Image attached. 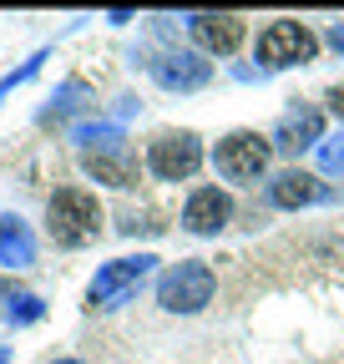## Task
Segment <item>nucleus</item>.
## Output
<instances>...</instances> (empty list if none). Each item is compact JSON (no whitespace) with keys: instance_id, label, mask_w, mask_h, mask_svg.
Returning <instances> with one entry per match:
<instances>
[{"instance_id":"nucleus-1","label":"nucleus","mask_w":344,"mask_h":364,"mask_svg":"<svg viewBox=\"0 0 344 364\" xmlns=\"http://www.w3.org/2000/svg\"><path fill=\"white\" fill-rule=\"evenodd\" d=\"M46 233L61 248H86L102 233V203L86 188H56L46 198Z\"/></svg>"},{"instance_id":"nucleus-2","label":"nucleus","mask_w":344,"mask_h":364,"mask_svg":"<svg viewBox=\"0 0 344 364\" xmlns=\"http://www.w3.org/2000/svg\"><path fill=\"white\" fill-rule=\"evenodd\" d=\"M213 289H218L213 268L203 258H183V263H172L157 279V304L167 314H203L213 304Z\"/></svg>"},{"instance_id":"nucleus-3","label":"nucleus","mask_w":344,"mask_h":364,"mask_svg":"<svg viewBox=\"0 0 344 364\" xmlns=\"http://www.w3.org/2000/svg\"><path fill=\"white\" fill-rule=\"evenodd\" d=\"M269 157H274V136L228 132L218 142V152H213V167H218V177H228V182H258L269 172Z\"/></svg>"},{"instance_id":"nucleus-4","label":"nucleus","mask_w":344,"mask_h":364,"mask_svg":"<svg viewBox=\"0 0 344 364\" xmlns=\"http://www.w3.org/2000/svg\"><path fill=\"white\" fill-rule=\"evenodd\" d=\"M319 56V36L304 21H274L258 31V61L264 66H309Z\"/></svg>"},{"instance_id":"nucleus-5","label":"nucleus","mask_w":344,"mask_h":364,"mask_svg":"<svg viewBox=\"0 0 344 364\" xmlns=\"http://www.w3.org/2000/svg\"><path fill=\"white\" fill-rule=\"evenodd\" d=\"M152 253H137V258H112L107 268H97V279H92V289H86V304L92 309H122L127 299L137 294V284L152 273Z\"/></svg>"},{"instance_id":"nucleus-6","label":"nucleus","mask_w":344,"mask_h":364,"mask_svg":"<svg viewBox=\"0 0 344 364\" xmlns=\"http://www.w3.org/2000/svg\"><path fill=\"white\" fill-rule=\"evenodd\" d=\"M147 167H152V177H162V182H188V177L203 167L198 132H162L157 142L147 147Z\"/></svg>"},{"instance_id":"nucleus-7","label":"nucleus","mask_w":344,"mask_h":364,"mask_svg":"<svg viewBox=\"0 0 344 364\" xmlns=\"http://www.w3.org/2000/svg\"><path fill=\"white\" fill-rule=\"evenodd\" d=\"M228 223H233V198L218 193V188H198L183 203V228L193 238H213V233H223Z\"/></svg>"},{"instance_id":"nucleus-8","label":"nucleus","mask_w":344,"mask_h":364,"mask_svg":"<svg viewBox=\"0 0 344 364\" xmlns=\"http://www.w3.org/2000/svg\"><path fill=\"white\" fill-rule=\"evenodd\" d=\"M319 136H324L319 107L294 102V107L279 117V127H274V147H279V152H309V147H319Z\"/></svg>"},{"instance_id":"nucleus-9","label":"nucleus","mask_w":344,"mask_h":364,"mask_svg":"<svg viewBox=\"0 0 344 364\" xmlns=\"http://www.w3.org/2000/svg\"><path fill=\"white\" fill-rule=\"evenodd\" d=\"M243 16H193V41L208 56H233L243 46Z\"/></svg>"},{"instance_id":"nucleus-10","label":"nucleus","mask_w":344,"mask_h":364,"mask_svg":"<svg viewBox=\"0 0 344 364\" xmlns=\"http://www.w3.org/2000/svg\"><path fill=\"white\" fill-rule=\"evenodd\" d=\"M319 198H324L319 177L304 172V167H284V172L269 182V203H274V208H309V203H319Z\"/></svg>"},{"instance_id":"nucleus-11","label":"nucleus","mask_w":344,"mask_h":364,"mask_svg":"<svg viewBox=\"0 0 344 364\" xmlns=\"http://www.w3.org/2000/svg\"><path fill=\"white\" fill-rule=\"evenodd\" d=\"M157 81L167 86V91H198L213 71H208V61H198V56H188V51H167L157 66Z\"/></svg>"},{"instance_id":"nucleus-12","label":"nucleus","mask_w":344,"mask_h":364,"mask_svg":"<svg viewBox=\"0 0 344 364\" xmlns=\"http://www.w3.org/2000/svg\"><path fill=\"white\" fill-rule=\"evenodd\" d=\"M0 263L6 268H31L36 263V238H31V228L11 213H0Z\"/></svg>"},{"instance_id":"nucleus-13","label":"nucleus","mask_w":344,"mask_h":364,"mask_svg":"<svg viewBox=\"0 0 344 364\" xmlns=\"http://www.w3.org/2000/svg\"><path fill=\"white\" fill-rule=\"evenodd\" d=\"M81 162H86L92 177L112 182V188H132V157H127V147H117V152H86Z\"/></svg>"},{"instance_id":"nucleus-14","label":"nucleus","mask_w":344,"mask_h":364,"mask_svg":"<svg viewBox=\"0 0 344 364\" xmlns=\"http://www.w3.org/2000/svg\"><path fill=\"white\" fill-rule=\"evenodd\" d=\"M41 314H46V304H41L36 294H16V304L6 309V318H11V324H36Z\"/></svg>"},{"instance_id":"nucleus-15","label":"nucleus","mask_w":344,"mask_h":364,"mask_svg":"<svg viewBox=\"0 0 344 364\" xmlns=\"http://www.w3.org/2000/svg\"><path fill=\"white\" fill-rule=\"evenodd\" d=\"M319 162H324V172H344V136L319 142Z\"/></svg>"},{"instance_id":"nucleus-16","label":"nucleus","mask_w":344,"mask_h":364,"mask_svg":"<svg viewBox=\"0 0 344 364\" xmlns=\"http://www.w3.org/2000/svg\"><path fill=\"white\" fill-rule=\"evenodd\" d=\"M324 102H329L334 117H344V86H329V91H324Z\"/></svg>"},{"instance_id":"nucleus-17","label":"nucleus","mask_w":344,"mask_h":364,"mask_svg":"<svg viewBox=\"0 0 344 364\" xmlns=\"http://www.w3.org/2000/svg\"><path fill=\"white\" fill-rule=\"evenodd\" d=\"M334 51H339V56H344V21H339V26H334Z\"/></svg>"},{"instance_id":"nucleus-18","label":"nucleus","mask_w":344,"mask_h":364,"mask_svg":"<svg viewBox=\"0 0 344 364\" xmlns=\"http://www.w3.org/2000/svg\"><path fill=\"white\" fill-rule=\"evenodd\" d=\"M0 299H6V304H11V299H16V289H11V284H0Z\"/></svg>"},{"instance_id":"nucleus-19","label":"nucleus","mask_w":344,"mask_h":364,"mask_svg":"<svg viewBox=\"0 0 344 364\" xmlns=\"http://www.w3.org/2000/svg\"><path fill=\"white\" fill-rule=\"evenodd\" d=\"M56 364H86V359H56Z\"/></svg>"},{"instance_id":"nucleus-20","label":"nucleus","mask_w":344,"mask_h":364,"mask_svg":"<svg viewBox=\"0 0 344 364\" xmlns=\"http://www.w3.org/2000/svg\"><path fill=\"white\" fill-rule=\"evenodd\" d=\"M0 364H11V354H6V349H0Z\"/></svg>"}]
</instances>
